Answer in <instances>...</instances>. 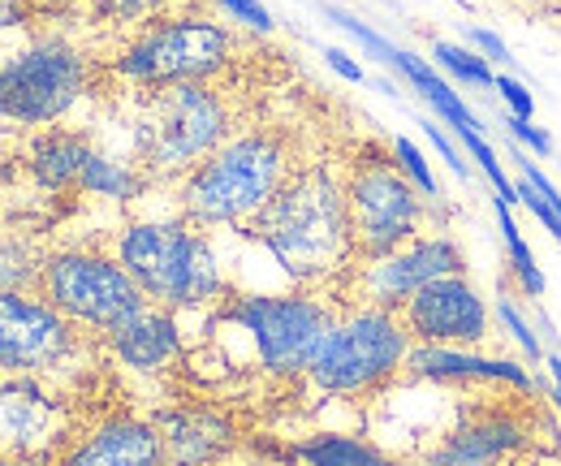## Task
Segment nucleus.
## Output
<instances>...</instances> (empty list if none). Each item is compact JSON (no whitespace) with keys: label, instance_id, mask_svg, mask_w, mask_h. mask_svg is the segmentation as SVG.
I'll return each instance as SVG.
<instances>
[{"label":"nucleus","instance_id":"1","mask_svg":"<svg viewBox=\"0 0 561 466\" xmlns=\"http://www.w3.org/2000/svg\"><path fill=\"white\" fill-rule=\"evenodd\" d=\"M251 234L289 281L298 285L329 281L354 260L346 186L329 164L298 169L285 178L273 203L251 220Z\"/></svg>","mask_w":561,"mask_h":466},{"label":"nucleus","instance_id":"2","mask_svg":"<svg viewBox=\"0 0 561 466\" xmlns=\"http://www.w3.org/2000/svg\"><path fill=\"white\" fill-rule=\"evenodd\" d=\"M130 143L147 178L195 173L220 143H229V104L208 82L147 87L130 122Z\"/></svg>","mask_w":561,"mask_h":466},{"label":"nucleus","instance_id":"3","mask_svg":"<svg viewBox=\"0 0 561 466\" xmlns=\"http://www.w3.org/2000/svg\"><path fill=\"white\" fill-rule=\"evenodd\" d=\"M117 264L169 311H199L225 294V264L186 220H135L117 242Z\"/></svg>","mask_w":561,"mask_h":466},{"label":"nucleus","instance_id":"4","mask_svg":"<svg viewBox=\"0 0 561 466\" xmlns=\"http://www.w3.org/2000/svg\"><path fill=\"white\" fill-rule=\"evenodd\" d=\"M285 178L289 156L277 134H238L220 143L195 173H186L182 212L191 225H242L273 203Z\"/></svg>","mask_w":561,"mask_h":466},{"label":"nucleus","instance_id":"5","mask_svg":"<svg viewBox=\"0 0 561 466\" xmlns=\"http://www.w3.org/2000/svg\"><path fill=\"white\" fill-rule=\"evenodd\" d=\"M333 325L337 316L307 294H242L220 311V329H229V341H238L247 363L268 376L307 372Z\"/></svg>","mask_w":561,"mask_h":466},{"label":"nucleus","instance_id":"6","mask_svg":"<svg viewBox=\"0 0 561 466\" xmlns=\"http://www.w3.org/2000/svg\"><path fill=\"white\" fill-rule=\"evenodd\" d=\"M407 354H411V333L393 311L358 307L346 320L333 325V333L324 337L307 376L320 394L358 398V394H371L385 380H393L407 367Z\"/></svg>","mask_w":561,"mask_h":466},{"label":"nucleus","instance_id":"7","mask_svg":"<svg viewBox=\"0 0 561 466\" xmlns=\"http://www.w3.org/2000/svg\"><path fill=\"white\" fill-rule=\"evenodd\" d=\"M39 298H48L66 320L91 333H113L151 298L139 289V281L108 255L95 251H61L44 260Z\"/></svg>","mask_w":561,"mask_h":466},{"label":"nucleus","instance_id":"8","mask_svg":"<svg viewBox=\"0 0 561 466\" xmlns=\"http://www.w3.org/2000/svg\"><path fill=\"white\" fill-rule=\"evenodd\" d=\"M91 66L66 39H35L0 61V117L18 126L61 122L87 95Z\"/></svg>","mask_w":561,"mask_h":466},{"label":"nucleus","instance_id":"9","mask_svg":"<svg viewBox=\"0 0 561 466\" xmlns=\"http://www.w3.org/2000/svg\"><path fill=\"white\" fill-rule=\"evenodd\" d=\"M233 39L208 18H169L147 26L139 39L117 57V73L139 87H178L208 82L229 66Z\"/></svg>","mask_w":561,"mask_h":466},{"label":"nucleus","instance_id":"10","mask_svg":"<svg viewBox=\"0 0 561 466\" xmlns=\"http://www.w3.org/2000/svg\"><path fill=\"white\" fill-rule=\"evenodd\" d=\"M346 212L358 260H380L420 238L423 200L415 182L389 160H363L346 182Z\"/></svg>","mask_w":561,"mask_h":466},{"label":"nucleus","instance_id":"11","mask_svg":"<svg viewBox=\"0 0 561 466\" xmlns=\"http://www.w3.org/2000/svg\"><path fill=\"white\" fill-rule=\"evenodd\" d=\"M78 325L48 298L0 294V372L4 376H48L78 354Z\"/></svg>","mask_w":561,"mask_h":466},{"label":"nucleus","instance_id":"12","mask_svg":"<svg viewBox=\"0 0 561 466\" xmlns=\"http://www.w3.org/2000/svg\"><path fill=\"white\" fill-rule=\"evenodd\" d=\"M462 272H467V260L449 238H415L380 260H367L358 272V289H363L367 307L398 311L423 285H432L440 276H462Z\"/></svg>","mask_w":561,"mask_h":466},{"label":"nucleus","instance_id":"13","mask_svg":"<svg viewBox=\"0 0 561 466\" xmlns=\"http://www.w3.org/2000/svg\"><path fill=\"white\" fill-rule=\"evenodd\" d=\"M402 325L420 345H476L492 333L489 307L467 276H440L402 307Z\"/></svg>","mask_w":561,"mask_h":466},{"label":"nucleus","instance_id":"14","mask_svg":"<svg viewBox=\"0 0 561 466\" xmlns=\"http://www.w3.org/2000/svg\"><path fill=\"white\" fill-rule=\"evenodd\" d=\"M66 441V406L39 376L0 380V454H53Z\"/></svg>","mask_w":561,"mask_h":466},{"label":"nucleus","instance_id":"15","mask_svg":"<svg viewBox=\"0 0 561 466\" xmlns=\"http://www.w3.org/2000/svg\"><path fill=\"white\" fill-rule=\"evenodd\" d=\"M527 445V428L510 410L462 414L445 441L427 450V466H501Z\"/></svg>","mask_w":561,"mask_h":466},{"label":"nucleus","instance_id":"16","mask_svg":"<svg viewBox=\"0 0 561 466\" xmlns=\"http://www.w3.org/2000/svg\"><path fill=\"white\" fill-rule=\"evenodd\" d=\"M156 432L164 441V463L169 466H216L238 445L233 419L220 410H208V406L164 410L156 419Z\"/></svg>","mask_w":561,"mask_h":466},{"label":"nucleus","instance_id":"17","mask_svg":"<svg viewBox=\"0 0 561 466\" xmlns=\"http://www.w3.org/2000/svg\"><path fill=\"white\" fill-rule=\"evenodd\" d=\"M407 372L411 380H427V385H510L531 394V376L514 359H484L454 345H411Z\"/></svg>","mask_w":561,"mask_h":466},{"label":"nucleus","instance_id":"18","mask_svg":"<svg viewBox=\"0 0 561 466\" xmlns=\"http://www.w3.org/2000/svg\"><path fill=\"white\" fill-rule=\"evenodd\" d=\"M104 341L135 372H160V367H169L182 354V329H178L173 311L169 307H156V303H147L126 325H117L113 333H104Z\"/></svg>","mask_w":561,"mask_h":466},{"label":"nucleus","instance_id":"19","mask_svg":"<svg viewBox=\"0 0 561 466\" xmlns=\"http://www.w3.org/2000/svg\"><path fill=\"white\" fill-rule=\"evenodd\" d=\"M66 466H169L164 463V441L156 432V423L139 419H113L104 428H95Z\"/></svg>","mask_w":561,"mask_h":466},{"label":"nucleus","instance_id":"20","mask_svg":"<svg viewBox=\"0 0 561 466\" xmlns=\"http://www.w3.org/2000/svg\"><path fill=\"white\" fill-rule=\"evenodd\" d=\"M95 156V147H91V138H82V134H70V130H48L35 138V147H31V178H35V186L39 191H78L82 186V173H87V160Z\"/></svg>","mask_w":561,"mask_h":466},{"label":"nucleus","instance_id":"21","mask_svg":"<svg viewBox=\"0 0 561 466\" xmlns=\"http://www.w3.org/2000/svg\"><path fill=\"white\" fill-rule=\"evenodd\" d=\"M389 66L402 69V78H407V82L420 91L423 100L436 109V117H440L445 126H454V134H458V138H462V134H480V122H476V113H471V109L458 100V91H454L445 78H436V69L427 66L423 57H415V53H402V48H398Z\"/></svg>","mask_w":561,"mask_h":466},{"label":"nucleus","instance_id":"22","mask_svg":"<svg viewBox=\"0 0 561 466\" xmlns=\"http://www.w3.org/2000/svg\"><path fill=\"white\" fill-rule=\"evenodd\" d=\"M294 458L302 466H402L393 463L385 450H376L367 441H354V436H342V432H320V436L302 441L294 450Z\"/></svg>","mask_w":561,"mask_h":466},{"label":"nucleus","instance_id":"23","mask_svg":"<svg viewBox=\"0 0 561 466\" xmlns=\"http://www.w3.org/2000/svg\"><path fill=\"white\" fill-rule=\"evenodd\" d=\"M78 191H82V195L113 200V203H130V200H139L142 173L135 164H126V160H113V156L95 151V156L87 160V173H82V186H78Z\"/></svg>","mask_w":561,"mask_h":466},{"label":"nucleus","instance_id":"24","mask_svg":"<svg viewBox=\"0 0 561 466\" xmlns=\"http://www.w3.org/2000/svg\"><path fill=\"white\" fill-rule=\"evenodd\" d=\"M44 260L31 242L22 238H0V294H26L31 285H39Z\"/></svg>","mask_w":561,"mask_h":466},{"label":"nucleus","instance_id":"25","mask_svg":"<svg viewBox=\"0 0 561 466\" xmlns=\"http://www.w3.org/2000/svg\"><path fill=\"white\" fill-rule=\"evenodd\" d=\"M496 220H501V238H505V251H510V268H514L518 285H523V294H527V298H540V294H545V276H540V268H536V255H531V247L523 242L518 225L510 220V212H505V200H496Z\"/></svg>","mask_w":561,"mask_h":466},{"label":"nucleus","instance_id":"26","mask_svg":"<svg viewBox=\"0 0 561 466\" xmlns=\"http://www.w3.org/2000/svg\"><path fill=\"white\" fill-rule=\"evenodd\" d=\"M432 57H436V66H445L454 78H462V82H471V87H496V78H492L489 69V57H476L471 48H458V44H436L432 48Z\"/></svg>","mask_w":561,"mask_h":466},{"label":"nucleus","instance_id":"27","mask_svg":"<svg viewBox=\"0 0 561 466\" xmlns=\"http://www.w3.org/2000/svg\"><path fill=\"white\" fill-rule=\"evenodd\" d=\"M393 156H398V169L415 182V191H420V195H427V200H436V195H440V186H436V178H432V169H427L423 151L411 143V138H398V143H393Z\"/></svg>","mask_w":561,"mask_h":466},{"label":"nucleus","instance_id":"28","mask_svg":"<svg viewBox=\"0 0 561 466\" xmlns=\"http://www.w3.org/2000/svg\"><path fill=\"white\" fill-rule=\"evenodd\" d=\"M462 143H467V151L480 160V169H484V178H489L492 186H496V200L514 203L518 200V191L510 186V178H505V169H501V160H496V151H492L489 143H484V134H462Z\"/></svg>","mask_w":561,"mask_h":466},{"label":"nucleus","instance_id":"29","mask_svg":"<svg viewBox=\"0 0 561 466\" xmlns=\"http://www.w3.org/2000/svg\"><path fill=\"white\" fill-rule=\"evenodd\" d=\"M496 320L505 325V333H510L514 341H518V345H523V354H527V359H536V363H540V341H536L531 325H527V320L518 316V307H514V303H510L505 294L496 298Z\"/></svg>","mask_w":561,"mask_h":466},{"label":"nucleus","instance_id":"30","mask_svg":"<svg viewBox=\"0 0 561 466\" xmlns=\"http://www.w3.org/2000/svg\"><path fill=\"white\" fill-rule=\"evenodd\" d=\"M156 9V0H95V13L104 22H142Z\"/></svg>","mask_w":561,"mask_h":466},{"label":"nucleus","instance_id":"31","mask_svg":"<svg viewBox=\"0 0 561 466\" xmlns=\"http://www.w3.org/2000/svg\"><path fill=\"white\" fill-rule=\"evenodd\" d=\"M496 91H501V100H505L510 117H523V122H531V113H536V100H531V91H527L518 78H496Z\"/></svg>","mask_w":561,"mask_h":466},{"label":"nucleus","instance_id":"32","mask_svg":"<svg viewBox=\"0 0 561 466\" xmlns=\"http://www.w3.org/2000/svg\"><path fill=\"white\" fill-rule=\"evenodd\" d=\"M518 200H523L527 207H531V212H536V220H540V225H545V229H549L553 238H561V216L553 212V203L545 200V195H540V191H536V186H531L527 178L518 182Z\"/></svg>","mask_w":561,"mask_h":466},{"label":"nucleus","instance_id":"33","mask_svg":"<svg viewBox=\"0 0 561 466\" xmlns=\"http://www.w3.org/2000/svg\"><path fill=\"white\" fill-rule=\"evenodd\" d=\"M220 4L229 9V18L247 22L251 31H273V13H268L260 0H220Z\"/></svg>","mask_w":561,"mask_h":466},{"label":"nucleus","instance_id":"34","mask_svg":"<svg viewBox=\"0 0 561 466\" xmlns=\"http://www.w3.org/2000/svg\"><path fill=\"white\" fill-rule=\"evenodd\" d=\"M505 126L514 130V138H518V143H527L531 151H540V156H549V151H553V143H549V134H545V130H536L531 122H523V117H505Z\"/></svg>","mask_w":561,"mask_h":466},{"label":"nucleus","instance_id":"35","mask_svg":"<svg viewBox=\"0 0 561 466\" xmlns=\"http://www.w3.org/2000/svg\"><path fill=\"white\" fill-rule=\"evenodd\" d=\"M423 134H427V138L436 143V151H440V156L449 160V169H454V173L462 178V173H467V164H462V156H458V147H454V143H449L445 134H440V126H436V122H423Z\"/></svg>","mask_w":561,"mask_h":466},{"label":"nucleus","instance_id":"36","mask_svg":"<svg viewBox=\"0 0 561 466\" xmlns=\"http://www.w3.org/2000/svg\"><path fill=\"white\" fill-rule=\"evenodd\" d=\"M471 44L480 48V53H489L492 61H510V53H505V44L492 35V31H471Z\"/></svg>","mask_w":561,"mask_h":466},{"label":"nucleus","instance_id":"37","mask_svg":"<svg viewBox=\"0 0 561 466\" xmlns=\"http://www.w3.org/2000/svg\"><path fill=\"white\" fill-rule=\"evenodd\" d=\"M324 57H329V66L337 69V73H342L346 82H363V69L354 66V61H351V57H346V53H342V48H329Z\"/></svg>","mask_w":561,"mask_h":466},{"label":"nucleus","instance_id":"38","mask_svg":"<svg viewBox=\"0 0 561 466\" xmlns=\"http://www.w3.org/2000/svg\"><path fill=\"white\" fill-rule=\"evenodd\" d=\"M53 454H0V466H48Z\"/></svg>","mask_w":561,"mask_h":466},{"label":"nucleus","instance_id":"39","mask_svg":"<svg viewBox=\"0 0 561 466\" xmlns=\"http://www.w3.org/2000/svg\"><path fill=\"white\" fill-rule=\"evenodd\" d=\"M18 4H22V0H0V31L18 22Z\"/></svg>","mask_w":561,"mask_h":466},{"label":"nucleus","instance_id":"40","mask_svg":"<svg viewBox=\"0 0 561 466\" xmlns=\"http://www.w3.org/2000/svg\"><path fill=\"white\" fill-rule=\"evenodd\" d=\"M26 4H39V9H61V4H73V0H26Z\"/></svg>","mask_w":561,"mask_h":466},{"label":"nucleus","instance_id":"41","mask_svg":"<svg viewBox=\"0 0 561 466\" xmlns=\"http://www.w3.org/2000/svg\"><path fill=\"white\" fill-rule=\"evenodd\" d=\"M242 466H268V463H242Z\"/></svg>","mask_w":561,"mask_h":466}]
</instances>
